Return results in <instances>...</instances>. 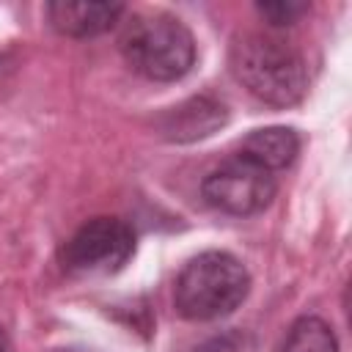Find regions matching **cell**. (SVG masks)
Wrapping results in <instances>:
<instances>
[{
  "mask_svg": "<svg viewBox=\"0 0 352 352\" xmlns=\"http://www.w3.org/2000/svg\"><path fill=\"white\" fill-rule=\"evenodd\" d=\"M47 19L50 25L60 33V36H72V38H91L99 36L104 30H110L121 14L124 6L121 3H66V0H55L47 3Z\"/></svg>",
  "mask_w": 352,
  "mask_h": 352,
  "instance_id": "52a82bcc",
  "label": "cell"
},
{
  "mask_svg": "<svg viewBox=\"0 0 352 352\" xmlns=\"http://www.w3.org/2000/svg\"><path fill=\"white\" fill-rule=\"evenodd\" d=\"M250 292L245 264L226 250L192 256L176 275L173 305L190 322H212L234 314Z\"/></svg>",
  "mask_w": 352,
  "mask_h": 352,
  "instance_id": "7a4b0ae2",
  "label": "cell"
},
{
  "mask_svg": "<svg viewBox=\"0 0 352 352\" xmlns=\"http://www.w3.org/2000/svg\"><path fill=\"white\" fill-rule=\"evenodd\" d=\"M239 154H245L248 160L258 162L267 170H280L289 168L294 162V157L300 154V135L292 126H264V129H253L245 140Z\"/></svg>",
  "mask_w": 352,
  "mask_h": 352,
  "instance_id": "ba28073f",
  "label": "cell"
},
{
  "mask_svg": "<svg viewBox=\"0 0 352 352\" xmlns=\"http://www.w3.org/2000/svg\"><path fill=\"white\" fill-rule=\"evenodd\" d=\"M118 44L129 69L154 82L182 80L195 66V38L190 28L168 11L132 14V19L124 22Z\"/></svg>",
  "mask_w": 352,
  "mask_h": 352,
  "instance_id": "3957f363",
  "label": "cell"
},
{
  "mask_svg": "<svg viewBox=\"0 0 352 352\" xmlns=\"http://www.w3.org/2000/svg\"><path fill=\"white\" fill-rule=\"evenodd\" d=\"M226 118H228V113L220 99L192 96V99L182 102L179 107H170L160 118V132L168 140L190 143V140H201V138L212 135L214 129H220L226 124Z\"/></svg>",
  "mask_w": 352,
  "mask_h": 352,
  "instance_id": "8992f818",
  "label": "cell"
},
{
  "mask_svg": "<svg viewBox=\"0 0 352 352\" xmlns=\"http://www.w3.org/2000/svg\"><path fill=\"white\" fill-rule=\"evenodd\" d=\"M135 253V231L121 217L85 220L60 248V264L72 275H113Z\"/></svg>",
  "mask_w": 352,
  "mask_h": 352,
  "instance_id": "277c9868",
  "label": "cell"
},
{
  "mask_svg": "<svg viewBox=\"0 0 352 352\" xmlns=\"http://www.w3.org/2000/svg\"><path fill=\"white\" fill-rule=\"evenodd\" d=\"M0 352H11V344H8V336L3 327H0Z\"/></svg>",
  "mask_w": 352,
  "mask_h": 352,
  "instance_id": "8fae6325",
  "label": "cell"
},
{
  "mask_svg": "<svg viewBox=\"0 0 352 352\" xmlns=\"http://www.w3.org/2000/svg\"><path fill=\"white\" fill-rule=\"evenodd\" d=\"M228 63L236 82L264 104L292 107L305 96L308 72L302 55L270 33H242L231 41Z\"/></svg>",
  "mask_w": 352,
  "mask_h": 352,
  "instance_id": "6da1fadb",
  "label": "cell"
},
{
  "mask_svg": "<svg viewBox=\"0 0 352 352\" xmlns=\"http://www.w3.org/2000/svg\"><path fill=\"white\" fill-rule=\"evenodd\" d=\"M275 190L278 184L272 170L261 168L258 162L248 160L239 151L226 162H220L217 168H212L201 182L204 201L212 209L234 217L258 214L261 209L270 206V201L275 198Z\"/></svg>",
  "mask_w": 352,
  "mask_h": 352,
  "instance_id": "5b68a950",
  "label": "cell"
},
{
  "mask_svg": "<svg viewBox=\"0 0 352 352\" xmlns=\"http://www.w3.org/2000/svg\"><path fill=\"white\" fill-rule=\"evenodd\" d=\"M280 352H338V338L324 319L300 316L289 327Z\"/></svg>",
  "mask_w": 352,
  "mask_h": 352,
  "instance_id": "9c48e42d",
  "label": "cell"
},
{
  "mask_svg": "<svg viewBox=\"0 0 352 352\" xmlns=\"http://www.w3.org/2000/svg\"><path fill=\"white\" fill-rule=\"evenodd\" d=\"M308 3H297V0H275V3H258L256 11L272 25V28H283V25H294L302 14H308Z\"/></svg>",
  "mask_w": 352,
  "mask_h": 352,
  "instance_id": "30bf717a",
  "label": "cell"
}]
</instances>
